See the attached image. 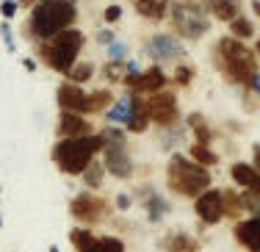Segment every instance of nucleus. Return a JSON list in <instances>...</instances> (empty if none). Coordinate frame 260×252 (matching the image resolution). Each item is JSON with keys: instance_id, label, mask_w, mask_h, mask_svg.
Masks as SVG:
<instances>
[{"instance_id": "obj_1", "label": "nucleus", "mask_w": 260, "mask_h": 252, "mask_svg": "<svg viewBox=\"0 0 260 252\" xmlns=\"http://www.w3.org/2000/svg\"><path fill=\"white\" fill-rule=\"evenodd\" d=\"M213 64L230 83L241 86L246 91H252V83H255L260 72L257 53L252 47H246L241 39H235V36H221L213 45Z\"/></svg>"}, {"instance_id": "obj_2", "label": "nucleus", "mask_w": 260, "mask_h": 252, "mask_svg": "<svg viewBox=\"0 0 260 252\" xmlns=\"http://www.w3.org/2000/svg\"><path fill=\"white\" fill-rule=\"evenodd\" d=\"M75 20H78V0H39L30 9L25 30L39 45V42H47L53 36L70 30L75 25Z\"/></svg>"}, {"instance_id": "obj_3", "label": "nucleus", "mask_w": 260, "mask_h": 252, "mask_svg": "<svg viewBox=\"0 0 260 252\" xmlns=\"http://www.w3.org/2000/svg\"><path fill=\"white\" fill-rule=\"evenodd\" d=\"M103 133L80 139H58L53 147V164L58 167L61 175L80 177L91 161H97V152H103Z\"/></svg>"}, {"instance_id": "obj_4", "label": "nucleus", "mask_w": 260, "mask_h": 252, "mask_svg": "<svg viewBox=\"0 0 260 252\" xmlns=\"http://www.w3.org/2000/svg\"><path fill=\"white\" fill-rule=\"evenodd\" d=\"M210 183H213L210 172L205 167H200L197 161H191V158L180 155V152H175L169 158V164H166V186L177 197L197 200L202 192L210 188Z\"/></svg>"}, {"instance_id": "obj_5", "label": "nucleus", "mask_w": 260, "mask_h": 252, "mask_svg": "<svg viewBox=\"0 0 260 252\" xmlns=\"http://www.w3.org/2000/svg\"><path fill=\"white\" fill-rule=\"evenodd\" d=\"M83 42H86V36L80 34L78 28H70V30L53 36V39H47V42H39V45H36V53H39V58L45 61L50 70L61 72V75H70V70L78 64Z\"/></svg>"}, {"instance_id": "obj_6", "label": "nucleus", "mask_w": 260, "mask_h": 252, "mask_svg": "<svg viewBox=\"0 0 260 252\" xmlns=\"http://www.w3.org/2000/svg\"><path fill=\"white\" fill-rule=\"evenodd\" d=\"M103 167L111 177L127 180L133 175V158L127 152V136L119 128H105L103 131Z\"/></svg>"}, {"instance_id": "obj_7", "label": "nucleus", "mask_w": 260, "mask_h": 252, "mask_svg": "<svg viewBox=\"0 0 260 252\" xmlns=\"http://www.w3.org/2000/svg\"><path fill=\"white\" fill-rule=\"evenodd\" d=\"M172 17V28L180 39L197 42L210 30V20H208V11L197 3H175L169 11Z\"/></svg>"}, {"instance_id": "obj_8", "label": "nucleus", "mask_w": 260, "mask_h": 252, "mask_svg": "<svg viewBox=\"0 0 260 252\" xmlns=\"http://www.w3.org/2000/svg\"><path fill=\"white\" fill-rule=\"evenodd\" d=\"M147 100V114H150V122H155L158 128H175L177 119H180V106H177V94L169 89H160L155 94L144 97Z\"/></svg>"}, {"instance_id": "obj_9", "label": "nucleus", "mask_w": 260, "mask_h": 252, "mask_svg": "<svg viewBox=\"0 0 260 252\" xmlns=\"http://www.w3.org/2000/svg\"><path fill=\"white\" fill-rule=\"evenodd\" d=\"M70 213H72V219H78L83 227H91V225H97L105 219V213H108V200H103V197H97V194H89V192L75 194L70 202Z\"/></svg>"}, {"instance_id": "obj_10", "label": "nucleus", "mask_w": 260, "mask_h": 252, "mask_svg": "<svg viewBox=\"0 0 260 252\" xmlns=\"http://www.w3.org/2000/svg\"><path fill=\"white\" fill-rule=\"evenodd\" d=\"M194 213L202 225L213 227L224 219V192L221 188H213L210 186L208 192H202L200 197L194 200Z\"/></svg>"}, {"instance_id": "obj_11", "label": "nucleus", "mask_w": 260, "mask_h": 252, "mask_svg": "<svg viewBox=\"0 0 260 252\" xmlns=\"http://www.w3.org/2000/svg\"><path fill=\"white\" fill-rule=\"evenodd\" d=\"M133 94H155V91L166 89V83H169V78H166V72L160 70V67H150V70H141V72H133V75H127L125 81Z\"/></svg>"}, {"instance_id": "obj_12", "label": "nucleus", "mask_w": 260, "mask_h": 252, "mask_svg": "<svg viewBox=\"0 0 260 252\" xmlns=\"http://www.w3.org/2000/svg\"><path fill=\"white\" fill-rule=\"evenodd\" d=\"M147 56L152 61H177L185 56L183 45L169 34H155L150 42H147Z\"/></svg>"}, {"instance_id": "obj_13", "label": "nucleus", "mask_w": 260, "mask_h": 252, "mask_svg": "<svg viewBox=\"0 0 260 252\" xmlns=\"http://www.w3.org/2000/svg\"><path fill=\"white\" fill-rule=\"evenodd\" d=\"M55 133H58V139H80V136H91V133H94V128H91V122L86 119L83 114L61 111Z\"/></svg>"}, {"instance_id": "obj_14", "label": "nucleus", "mask_w": 260, "mask_h": 252, "mask_svg": "<svg viewBox=\"0 0 260 252\" xmlns=\"http://www.w3.org/2000/svg\"><path fill=\"white\" fill-rule=\"evenodd\" d=\"M55 103H58L61 111L86 116V91L80 89L78 83H61L58 89H55Z\"/></svg>"}, {"instance_id": "obj_15", "label": "nucleus", "mask_w": 260, "mask_h": 252, "mask_svg": "<svg viewBox=\"0 0 260 252\" xmlns=\"http://www.w3.org/2000/svg\"><path fill=\"white\" fill-rule=\"evenodd\" d=\"M233 238L241 244L246 252H260V219H238L233 225Z\"/></svg>"}, {"instance_id": "obj_16", "label": "nucleus", "mask_w": 260, "mask_h": 252, "mask_svg": "<svg viewBox=\"0 0 260 252\" xmlns=\"http://www.w3.org/2000/svg\"><path fill=\"white\" fill-rule=\"evenodd\" d=\"M158 249L164 252H200V241L185 230H169L158 238Z\"/></svg>"}, {"instance_id": "obj_17", "label": "nucleus", "mask_w": 260, "mask_h": 252, "mask_svg": "<svg viewBox=\"0 0 260 252\" xmlns=\"http://www.w3.org/2000/svg\"><path fill=\"white\" fill-rule=\"evenodd\" d=\"M200 6L221 22H233L235 17H241V0H202Z\"/></svg>"}, {"instance_id": "obj_18", "label": "nucleus", "mask_w": 260, "mask_h": 252, "mask_svg": "<svg viewBox=\"0 0 260 252\" xmlns=\"http://www.w3.org/2000/svg\"><path fill=\"white\" fill-rule=\"evenodd\" d=\"M230 175L235 180V186H241L244 192H260V175L252 164H244V161H235L230 167Z\"/></svg>"}, {"instance_id": "obj_19", "label": "nucleus", "mask_w": 260, "mask_h": 252, "mask_svg": "<svg viewBox=\"0 0 260 252\" xmlns=\"http://www.w3.org/2000/svg\"><path fill=\"white\" fill-rule=\"evenodd\" d=\"M144 211H147V219H150V222H160V219L172 211V205L164 194L155 192V188H147L144 192Z\"/></svg>"}, {"instance_id": "obj_20", "label": "nucleus", "mask_w": 260, "mask_h": 252, "mask_svg": "<svg viewBox=\"0 0 260 252\" xmlns=\"http://www.w3.org/2000/svg\"><path fill=\"white\" fill-rule=\"evenodd\" d=\"M133 94V91H130ZM150 128V114H147V100L141 94H133V111L127 119V131L130 133H144Z\"/></svg>"}, {"instance_id": "obj_21", "label": "nucleus", "mask_w": 260, "mask_h": 252, "mask_svg": "<svg viewBox=\"0 0 260 252\" xmlns=\"http://www.w3.org/2000/svg\"><path fill=\"white\" fill-rule=\"evenodd\" d=\"M133 9L139 11L144 20L158 22V20H164V17H166L169 3H166V0H133Z\"/></svg>"}, {"instance_id": "obj_22", "label": "nucleus", "mask_w": 260, "mask_h": 252, "mask_svg": "<svg viewBox=\"0 0 260 252\" xmlns=\"http://www.w3.org/2000/svg\"><path fill=\"white\" fill-rule=\"evenodd\" d=\"M188 128H191V133H194V139H197V144H213V139H216V133L210 131V125H208V119L202 114H188Z\"/></svg>"}, {"instance_id": "obj_23", "label": "nucleus", "mask_w": 260, "mask_h": 252, "mask_svg": "<svg viewBox=\"0 0 260 252\" xmlns=\"http://www.w3.org/2000/svg\"><path fill=\"white\" fill-rule=\"evenodd\" d=\"M224 192V219H233V222H238L241 216H244V197L241 192H233V188H221Z\"/></svg>"}, {"instance_id": "obj_24", "label": "nucleus", "mask_w": 260, "mask_h": 252, "mask_svg": "<svg viewBox=\"0 0 260 252\" xmlns=\"http://www.w3.org/2000/svg\"><path fill=\"white\" fill-rule=\"evenodd\" d=\"M111 103H114V94H111L108 89L89 91V94H86V114H100V111H108Z\"/></svg>"}, {"instance_id": "obj_25", "label": "nucleus", "mask_w": 260, "mask_h": 252, "mask_svg": "<svg viewBox=\"0 0 260 252\" xmlns=\"http://www.w3.org/2000/svg\"><path fill=\"white\" fill-rule=\"evenodd\" d=\"M130 111H133V94H127L122 97V100H116L114 106L105 111V116H108V122H125L127 125V119H130Z\"/></svg>"}, {"instance_id": "obj_26", "label": "nucleus", "mask_w": 260, "mask_h": 252, "mask_svg": "<svg viewBox=\"0 0 260 252\" xmlns=\"http://www.w3.org/2000/svg\"><path fill=\"white\" fill-rule=\"evenodd\" d=\"M188 158H191V161H197L200 167H205V169H210V167H216V164H219V155H216L208 144H197V141L191 144Z\"/></svg>"}, {"instance_id": "obj_27", "label": "nucleus", "mask_w": 260, "mask_h": 252, "mask_svg": "<svg viewBox=\"0 0 260 252\" xmlns=\"http://www.w3.org/2000/svg\"><path fill=\"white\" fill-rule=\"evenodd\" d=\"M70 241H72V247H75L78 252H86L91 244L97 241V236L91 233V227H83V225H80V227H75V230L70 233Z\"/></svg>"}, {"instance_id": "obj_28", "label": "nucleus", "mask_w": 260, "mask_h": 252, "mask_svg": "<svg viewBox=\"0 0 260 252\" xmlns=\"http://www.w3.org/2000/svg\"><path fill=\"white\" fill-rule=\"evenodd\" d=\"M86 252H125V241L116 236H97V241Z\"/></svg>"}, {"instance_id": "obj_29", "label": "nucleus", "mask_w": 260, "mask_h": 252, "mask_svg": "<svg viewBox=\"0 0 260 252\" xmlns=\"http://www.w3.org/2000/svg\"><path fill=\"white\" fill-rule=\"evenodd\" d=\"M80 177H83V186L86 188H100L103 186V177H105V167L100 161H91Z\"/></svg>"}, {"instance_id": "obj_30", "label": "nucleus", "mask_w": 260, "mask_h": 252, "mask_svg": "<svg viewBox=\"0 0 260 252\" xmlns=\"http://www.w3.org/2000/svg\"><path fill=\"white\" fill-rule=\"evenodd\" d=\"M103 78L108 83H122L127 78V61H108L103 67Z\"/></svg>"}, {"instance_id": "obj_31", "label": "nucleus", "mask_w": 260, "mask_h": 252, "mask_svg": "<svg viewBox=\"0 0 260 252\" xmlns=\"http://www.w3.org/2000/svg\"><path fill=\"white\" fill-rule=\"evenodd\" d=\"M91 75H94V64H91V61H78V64L70 70V75H67V78H70V83H78L80 86V83L89 81Z\"/></svg>"}, {"instance_id": "obj_32", "label": "nucleus", "mask_w": 260, "mask_h": 252, "mask_svg": "<svg viewBox=\"0 0 260 252\" xmlns=\"http://www.w3.org/2000/svg\"><path fill=\"white\" fill-rule=\"evenodd\" d=\"M230 30H233L235 39H241V42H244V39H252V36H255V25H252V22L246 20L244 14L235 17V20L230 22Z\"/></svg>"}, {"instance_id": "obj_33", "label": "nucleus", "mask_w": 260, "mask_h": 252, "mask_svg": "<svg viewBox=\"0 0 260 252\" xmlns=\"http://www.w3.org/2000/svg\"><path fill=\"white\" fill-rule=\"evenodd\" d=\"M244 211L249 213V216L260 219V192H244Z\"/></svg>"}, {"instance_id": "obj_34", "label": "nucleus", "mask_w": 260, "mask_h": 252, "mask_svg": "<svg viewBox=\"0 0 260 252\" xmlns=\"http://www.w3.org/2000/svg\"><path fill=\"white\" fill-rule=\"evenodd\" d=\"M191 78H194V67L180 64V67L175 70V78H172V81H175L177 86H188V83H191Z\"/></svg>"}, {"instance_id": "obj_35", "label": "nucleus", "mask_w": 260, "mask_h": 252, "mask_svg": "<svg viewBox=\"0 0 260 252\" xmlns=\"http://www.w3.org/2000/svg\"><path fill=\"white\" fill-rule=\"evenodd\" d=\"M125 53H127V47L125 45H122V42H111V45H108V61H122V58H125Z\"/></svg>"}, {"instance_id": "obj_36", "label": "nucleus", "mask_w": 260, "mask_h": 252, "mask_svg": "<svg viewBox=\"0 0 260 252\" xmlns=\"http://www.w3.org/2000/svg\"><path fill=\"white\" fill-rule=\"evenodd\" d=\"M17 11H20V3H17V0H3V3H0V14H3L6 20H11Z\"/></svg>"}, {"instance_id": "obj_37", "label": "nucleus", "mask_w": 260, "mask_h": 252, "mask_svg": "<svg viewBox=\"0 0 260 252\" xmlns=\"http://www.w3.org/2000/svg\"><path fill=\"white\" fill-rule=\"evenodd\" d=\"M0 36H3L6 47H9L11 53H14V50H17V45H14V34H11V25H9V22H3V25H0Z\"/></svg>"}, {"instance_id": "obj_38", "label": "nucleus", "mask_w": 260, "mask_h": 252, "mask_svg": "<svg viewBox=\"0 0 260 252\" xmlns=\"http://www.w3.org/2000/svg\"><path fill=\"white\" fill-rule=\"evenodd\" d=\"M105 22H116V20H119V17H122V6H108V9H105Z\"/></svg>"}, {"instance_id": "obj_39", "label": "nucleus", "mask_w": 260, "mask_h": 252, "mask_svg": "<svg viewBox=\"0 0 260 252\" xmlns=\"http://www.w3.org/2000/svg\"><path fill=\"white\" fill-rule=\"evenodd\" d=\"M130 202H133V200H130V194H125V192H122L119 197H116V208H119V211H127V208H130Z\"/></svg>"}, {"instance_id": "obj_40", "label": "nucleus", "mask_w": 260, "mask_h": 252, "mask_svg": "<svg viewBox=\"0 0 260 252\" xmlns=\"http://www.w3.org/2000/svg\"><path fill=\"white\" fill-rule=\"evenodd\" d=\"M97 42H100V45H105V47H108L111 42H114V34H111V30H100V34H97Z\"/></svg>"}, {"instance_id": "obj_41", "label": "nucleus", "mask_w": 260, "mask_h": 252, "mask_svg": "<svg viewBox=\"0 0 260 252\" xmlns=\"http://www.w3.org/2000/svg\"><path fill=\"white\" fill-rule=\"evenodd\" d=\"M252 167L257 169V175H260V144L252 147Z\"/></svg>"}, {"instance_id": "obj_42", "label": "nucleus", "mask_w": 260, "mask_h": 252, "mask_svg": "<svg viewBox=\"0 0 260 252\" xmlns=\"http://www.w3.org/2000/svg\"><path fill=\"white\" fill-rule=\"evenodd\" d=\"M17 3H20V6H22V9H34V6H36V3H39V0H17Z\"/></svg>"}, {"instance_id": "obj_43", "label": "nucleus", "mask_w": 260, "mask_h": 252, "mask_svg": "<svg viewBox=\"0 0 260 252\" xmlns=\"http://www.w3.org/2000/svg\"><path fill=\"white\" fill-rule=\"evenodd\" d=\"M252 91L260 97V72H257V78H255V83H252Z\"/></svg>"}, {"instance_id": "obj_44", "label": "nucleus", "mask_w": 260, "mask_h": 252, "mask_svg": "<svg viewBox=\"0 0 260 252\" xmlns=\"http://www.w3.org/2000/svg\"><path fill=\"white\" fill-rule=\"evenodd\" d=\"M22 64H25V70H28V72H34V70H36V64H34V58H25V61H22Z\"/></svg>"}, {"instance_id": "obj_45", "label": "nucleus", "mask_w": 260, "mask_h": 252, "mask_svg": "<svg viewBox=\"0 0 260 252\" xmlns=\"http://www.w3.org/2000/svg\"><path fill=\"white\" fill-rule=\"evenodd\" d=\"M252 11H255V14L260 17V0H252Z\"/></svg>"}, {"instance_id": "obj_46", "label": "nucleus", "mask_w": 260, "mask_h": 252, "mask_svg": "<svg viewBox=\"0 0 260 252\" xmlns=\"http://www.w3.org/2000/svg\"><path fill=\"white\" fill-rule=\"evenodd\" d=\"M255 53H257V56H260V39L255 42Z\"/></svg>"}, {"instance_id": "obj_47", "label": "nucleus", "mask_w": 260, "mask_h": 252, "mask_svg": "<svg viewBox=\"0 0 260 252\" xmlns=\"http://www.w3.org/2000/svg\"><path fill=\"white\" fill-rule=\"evenodd\" d=\"M50 252H61V249H58V247H55V244H53V247H50Z\"/></svg>"}, {"instance_id": "obj_48", "label": "nucleus", "mask_w": 260, "mask_h": 252, "mask_svg": "<svg viewBox=\"0 0 260 252\" xmlns=\"http://www.w3.org/2000/svg\"><path fill=\"white\" fill-rule=\"evenodd\" d=\"M0 227H3V219H0Z\"/></svg>"}, {"instance_id": "obj_49", "label": "nucleus", "mask_w": 260, "mask_h": 252, "mask_svg": "<svg viewBox=\"0 0 260 252\" xmlns=\"http://www.w3.org/2000/svg\"><path fill=\"white\" fill-rule=\"evenodd\" d=\"M183 3H191V0H183Z\"/></svg>"}]
</instances>
